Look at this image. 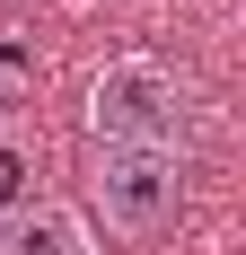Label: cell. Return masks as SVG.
Here are the masks:
<instances>
[{"label":"cell","mask_w":246,"mask_h":255,"mask_svg":"<svg viewBox=\"0 0 246 255\" xmlns=\"http://www.w3.org/2000/svg\"><path fill=\"white\" fill-rule=\"evenodd\" d=\"M97 211L115 238H158L185 211V158L167 150H97Z\"/></svg>","instance_id":"obj_2"},{"label":"cell","mask_w":246,"mask_h":255,"mask_svg":"<svg viewBox=\"0 0 246 255\" xmlns=\"http://www.w3.org/2000/svg\"><path fill=\"white\" fill-rule=\"evenodd\" d=\"M0 255H97V238H88V220L71 203H9Z\"/></svg>","instance_id":"obj_3"},{"label":"cell","mask_w":246,"mask_h":255,"mask_svg":"<svg viewBox=\"0 0 246 255\" xmlns=\"http://www.w3.org/2000/svg\"><path fill=\"white\" fill-rule=\"evenodd\" d=\"M88 141L97 150H167V158H185L194 88L167 62H149V53H123V62H106L88 79Z\"/></svg>","instance_id":"obj_1"}]
</instances>
